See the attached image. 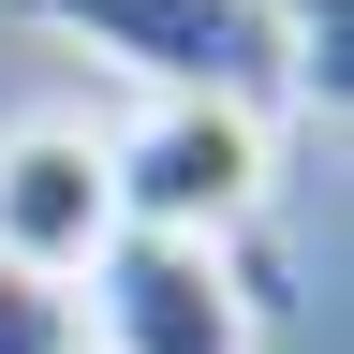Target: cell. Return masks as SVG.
Wrapping results in <instances>:
<instances>
[{"label": "cell", "mask_w": 354, "mask_h": 354, "mask_svg": "<svg viewBox=\"0 0 354 354\" xmlns=\"http://www.w3.org/2000/svg\"><path fill=\"white\" fill-rule=\"evenodd\" d=\"M118 236V177H104V133L88 118H15L0 133V266H30V281H88Z\"/></svg>", "instance_id": "obj_4"}, {"label": "cell", "mask_w": 354, "mask_h": 354, "mask_svg": "<svg viewBox=\"0 0 354 354\" xmlns=\"http://www.w3.org/2000/svg\"><path fill=\"white\" fill-rule=\"evenodd\" d=\"M74 339H104V354H266V295L236 281V251H207V236H104V266L74 281Z\"/></svg>", "instance_id": "obj_2"}, {"label": "cell", "mask_w": 354, "mask_h": 354, "mask_svg": "<svg viewBox=\"0 0 354 354\" xmlns=\"http://www.w3.org/2000/svg\"><path fill=\"white\" fill-rule=\"evenodd\" d=\"M0 354H74V295L30 281V266H0Z\"/></svg>", "instance_id": "obj_6"}, {"label": "cell", "mask_w": 354, "mask_h": 354, "mask_svg": "<svg viewBox=\"0 0 354 354\" xmlns=\"http://www.w3.org/2000/svg\"><path fill=\"white\" fill-rule=\"evenodd\" d=\"M15 15L88 44V59H118L133 88H236V104L281 88V44H266L251 0H15Z\"/></svg>", "instance_id": "obj_3"}, {"label": "cell", "mask_w": 354, "mask_h": 354, "mask_svg": "<svg viewBox=\"0 0 354 354\" xmlns=\"http://www.w3.org/2000/svg\"><path fill=\"white\" fill-rule=\"evenodd\" d=\"M251 15H266V44H281V88H310V104H325L339 118V59H354V0H251Z\"/></svg>", "instance_id": "obj_5"}, {"label": "cell", "mask_w": 354, "mask_h": 354, "mask_svg": "<svg viewBox=\"0 0 354 354\" xmlns=\"http://www.w3.org/2000/svg\"><path fill=\"white\" fill-rule=\"evenodd\" d=\"M104 177H118V221H133V236L236 251L266 221V104H236V88H148V104L104 133Z\"/></svg>", "instance_id": "obj_1"}]
</instances>
